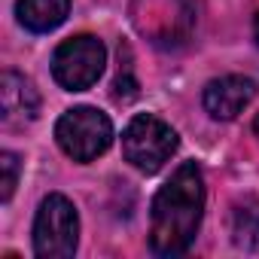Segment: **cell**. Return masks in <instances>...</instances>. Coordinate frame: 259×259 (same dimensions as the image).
I'll use <instances>...</instances> for the list:
<instances>
[{"instance_id":"cell-1","label":"cell","mask_w":259,"mask_h":259,"mask_svg":"<svg viewBox=\"0 0 259 259\" xmlns=\"http://www.w3.org/2000/svg\"><path fill=\"white\" fill-rule=\"evenodd\" d=\"M204 217V177L195 162H183L153 198L150 250L156 256H180L198 235Z\"/></svg>"},{"instance_id":"cell-2","label":"cell","mask_w":259,"mask_h":259,"mask_svg":"<svg viewBox=\"0 0 259 259\" xmlns=\"http://www.w3.org/2000/svg\"><path fill=\"white\" fill-rule=\"evenodd\" d=\"M79 244V213L70 198L52 192L40 201L34 220V253L40 259H70Z\"/></svg>"},{"instance_id":"cell-3","label":"cell","mask_w":259,"mask_h":259,"mask_svg":"<svg viewBox=\"0 0 259 259\" xmlns=\"http://www.w3.org/2000/svg\"><path fill=\"white\" fill-rule=\"evenodd\" d=\"M177 132L153 113H141L125 125L122 132V153L144 174H156L174 153H177Z\"/></svg>"},{"instance_id":"cell-4","label":"cell","mask_w":259,"mask_h":259,"mask_svg":"<svg viewBox=\"0 0 259 259\" xmlns=\"http://www.w3.org/2000/svg\"><path fill=\"white\" fill-rule=\"evenodd\" d=\"M55 141L73 162H92L113 144V125L98 107H73L58 119Z\"/></svg>"},{"instance_id":"cell-5","label":"cell","mask_w":259,"mask_h":259,"mask_svg":"<svg viewBox=\"0 0 259 259\" xmlns=\"http://www.w3.org/2000/svg\"><path fill=\"white\" fill-rule=\"evenodd\" d=\"M107 64V49L98 37L79 34L64 40L55 55H52V76L61 89L67 92H85L89 85L98 82Z\"/></svg>"},{"instance_id":"cell-6","label":"cell","mask_w":259,"mask_h":259,"mask_svg":"<svg viewBox=\"0 0 259 259\" xmlns=\"http://www.w3.org/2000/svg\"><path fill=\"white\" fill-rule=\"evenodd\" d=\"M256 95V85L253 79L247 76H238V73H229V76H220V79H210L204 85V110L220 119V122H229L235 119Z\"/></svg>"},{"instance_id":"cell-7","label":"cell","mask_w":259,"mask_h":259,"mask_svg":"<svg viewBox=\"0 0 259 259\" xmlns=\"http://www.w3.org/2000/svg\"><path fill=\"white\" fill-rule=\"evenodd\" d=\"M37 113H40V95L34 82L16 70H7L0 76V116H4V125L34 122Z\"/></svg>"},{"instance_id":"cell-8","label":"cell","mask_w":259,"mask_h":259,"mask_svg":"<svg viewBox=\"0 0 259 259\" xmlns=\"http://www.w3.org/2000/svg\"><path fill=\"white\" fill-rule=\"evenodd\" d=\"M70 13V0H19L16 16L19 22L34 31V34H49L55 31Z\"/></svg>"},{"instance_id":"cell-9","label":"cell","mask_w":259,"mask_h":259,"mask_svg":"<svg viewBox=\"0 0 259 259\" xmlns=\"http://www.w3.org/2000/svg\"><path fill=\"white\" fill-rule=\"evenodd\" d=\"M232 244L241 250H259V198L244 195L232 204Z\"/></svg>"},{"instance_id":"cell-10","label":"cell","mask_w":259,"mask_h":259,"mask_svg":"<svg viewBox=\"0 0 259 259\" xmlns=\"http://www.w3.org/2000/svg\"><path fill=\"white\" fill-rule=\"evenodd\" d=\"M138 76H135V61H132V49L125 43L119 46V73H116V82H113V98L116 101H132L138 98Z\"/></svg>"},{"instance_id":"cell-11","label":"cell","mask_w":259,"mask_h":259,"mask_svg":"<svg viewBox=\"0 0 259 259\" xmlns=\"http://www.w3.org/2000/svg\"><path fill=\"white\" fill-rule=\"evenodd\" d=\"M0 174H4V180H0V198L10 201L13 192H16V183H19V156L16 153H0Z\"/></svg>"},{"instance_id":"cell-12","label":"cell","mask_w":259,"mask_h":259,"mask_svg":"<svg viewBox=\"0 0 259 259\" xmlns=\"http://www.w3.org/2000/svg\"><path fill=\"white\" fill-rule=\"evenodd\" d=\"M253 40H256V46H259V16H256V22H253Z\"/></svg>"},{"instance_id":"cell-13","label":"cell","mask_w":259,"mask_h":259,"mask_svg":"<svg viewBox=\"0 0 259 259\" xmlns=\"http://www.w3.org/2000/svg\"><path fill=\"white\" fill-rule=\"evenodd\" d=\"M253 135L259 138V113H256V119H253Z\"/></svg>"}]
</instances>
